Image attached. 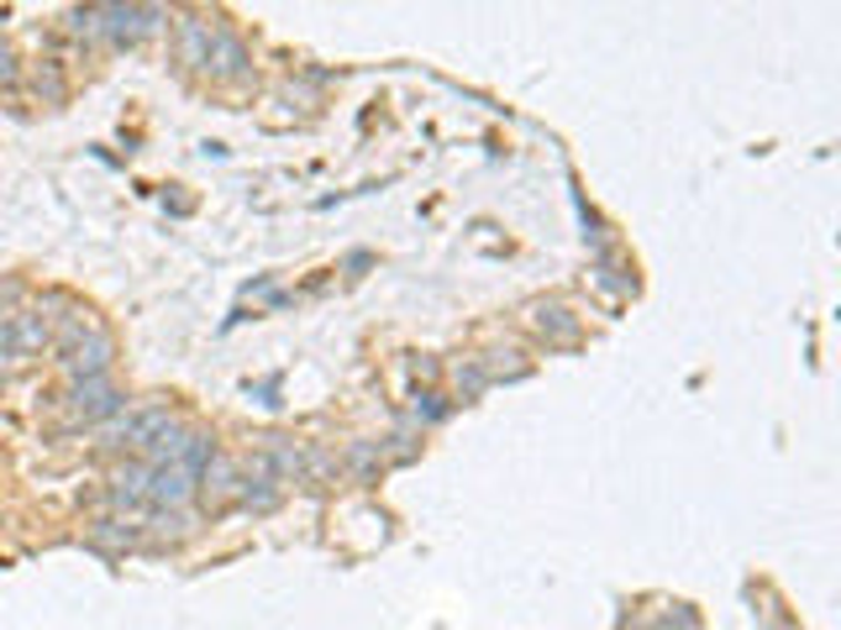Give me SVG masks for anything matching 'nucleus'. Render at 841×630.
I'll use <instances>...</instances> for the list:
<instances>
[{
	"mask_svg": "<svg viewBox=\"0 0 841 630\" xmlns=\"http://www.w3.org/2000/svg\"><path fill=\"white\" fill-rule=\"evenodd\" d=\"M163 420H169V410H163V405H153V410H138V415H126L116 431H111V441H105V447H132V453H142V447H148V441L159 436Z\"/></svg>",
	"mask_w": 841,
	"mask_h": 630,
	"instance_id": "nucleus-7",
	"label": "nucleus"
},
{
	"mask_svg": "<svg viewBox=\"0 0 841 630\" xmlns=\"http://www.w3.org/2000/svg\"><path fill=\"white\" fill-rule=\"evenodd\" d=\"M174 48H180V63L184 69H205V48H211V27L195 17L180 21V38H174Z\"/></svg>",
	"mask_w": 841,
	"mask_h": 630,
	"instance_id": "nucleus-9",
	"label": "nucleus"
},
{
	"mask_svg": "<svg viewBox=\"0 0 841 630\" xmlns=\"http://www.w3.org/2000/svg\"><path fill=\"white\" fill-rule=\"evenodd\" d=\"M662 630H700V614L689 610V604H679L673 614H662Z\"/></svg>",
	"mask_w": 841,
	"mask_h": 630,
	"instance_id": "nucleus-19",
	"label": "nucleus"
},
{
	"mask_svg": "<svg viewBox=\"0 0 841 630\" xmlns=\"http://www.w3.org/2000/svg\"><path fill=\"white\" fill-rule=\"evenodd\" d=\"M195 472H184L180 463H159V468H148V505L153 510H180L184 499L195 494Z\"/></svg>",
	"mask_w": 841,
	"mask_h": 630,
	"instance_id": "nucleus-4",
	"label": "nucleus"
},
{
	"mask_svg": "<svg viewBox=\"0 0 841 630\" xmlns=\"http://www.w3.org/2000/svg\"><path fill=\"white\" fill-rule=\"evenodd\" d=\"M121 389L111 384V378H90V384H74L69 389V415L80 420V426H101V420H116L121 415Z\"/></svg>",
	"mask_w": 841,
	"mask_h": 630,
	"instance_id": "nucleus-2",
	"label": "nucleus"
},
{
	"mask_svg": "<svg viewBox=\"0 0 841 630\" xmlns=\"http://www.w3.org/2000/svg\"><path fill=\"white\" fill-rule=\"evenodd\" d=\"M159 21H163L159 6H105L101 38L116 42V48H132V42H142L148 32H159Z\"/></svg>",
	"mask_w": 841,
	"mask_h": 630,
	"instance_id": "nucleus-1",
	"label": "nucleus"
},
{
	"mask_svg": "<svg viewBox=\"0 0 841 630\" xmlns=\"http://www.w3.org/2000/svg\"><path fill=\"white\" fill-rule=\"evenodd\" d=\"M38 90H48V100H59V95H63V79H59V69H48V74H38Z\"/></svg>",
	"mask_w": 841,
	"mask_h": 630,
	"instance_id": "nucleus-21",
	"label": "nucleus"
},
{
	"mask_svg": "<svg viewBox=\"0 0 841 630\" xmlns=\"http://www.w3.org/2000/svg\"><path fill=\"white\" fill-rule=\"evenodd\" d=\"M242 489V468L232 463V457H211V468L201 472V499H205V510H226L232 499H237Z\"/></svg>",
	"mask_w": 841,
	"mask_h": 630,
	"instance_id": "nucleus-5",
	"label": "nucleus"
},
{
	"mask_svg": "<svg viewBox=\"0 0 841 630\" xmlns=\"http://www.w3.org/2000/svg\"><path fill=\"white\" fill-rule=\"evenodd\" d=\"M479 368H484L489 384H495V378H526V357L521 353H489V357H479Z\"/></svg>",
	"mask_w": 841,
	"mask_h": 630,
	"instance_id": "nucleus-14",
	"label": "nucleus"
},
{
	"mask_svg": "<svg viewBox=\"0 0 841 630\" xmlns=\"http://www.w3.org/2000/svg\"><path fill=\"white\" fill-rule=\"evenodd\" d=\"M484 389H489V378H484L479 357H474V363H463V368H458V394H463V399H474V394H484Z\"/></svg>",
	"mask_w": 841,
	"mask_h": 630,
	"instance_id": "nucleus-18",
	"label": "nucleus"
},
{
	"mask_svg": "<svg viewBox=\"0 0 841 630\" xmlns=\"http://www.w3.org/2000/svg\"><path fill=\"white\" fill-rule=\"evenodd\" d=\"M101 11L105 6H74V11H69V32H80V38H101Z\"/></svg>",
	"mask_w": 841,
	"mask_h": 630,
	"instance_id": "nucleus-16",
	"label": "nucleus"
},
{
	"mask_svg": "<svg viewBox=\"0 0 841 630\" xmlns=\"http://www.w3.org/2000/svg\"><path fill=\"white\" fill-rule=\"evenodd\" d=\"M0 84H17V53L0 42Z\"/></svg>",
	"mask_w": 841,
	"mask_h": 630,
	"instance_id": "nucleus-20",
	"label": "nucleus"
},
{
	"mask_svg": "<svg viewBox=\"0 0 841 630\" xmlns=\"http://www.w3.org/2000/svg\"><path fill=\"white\" fill-rule=\"evenodd\" d=\"M211 457H216V441H211L205 431H190V436H184V453H180V468H184V472H195V478H201V472L211 468Z\"/></svg>",
	"mask_w": 841,
	"mask_h": 630,
	"instance_id": "nucleus-13",
	"label": "nucleus"
},
{
	"mask_svg": "<svg viewBox=\"0 0 841 630\" xmlns=\"http://www.w3.org/2000/svg\"><path fill=\"white\" fill-rule=\"evenodd\" d=\"M11 326H17V353H42V347L53 342V332H48V321H42L38 311L11 315Z\"/></svg>",
	"mask_w": 841,
	"mask_h": 630,
	"instance_id": "nucleus-12",
	"label": "nucleus"
},
{
	"mask_svg": "<svg viewBox=\"0 0 841 630\" xmlns=\"http://www.w3.org/2000/svg\"><path fill=\"white\" fill-rule=\"evenodd\" d=\"M379 457H384L379 441H358V447H347V468L358 472V478H368V472L379 468Z\"/></svg>",
	"mask_w": 841,
	"mask_h": 630,
	"instance_id": "nucleus-15",
	"label": "nucleus"
},
{
	"mask_svg": "<svg viewBox=\"0 0 841 630\" xmlns=\"http://www.w3.org/2000/svg\"><path fill=\"white\" fill-rule=\"evenodd\" d=\"M111 357H116L111 336H105V332H90L80 347H69V353H63V374H69V384H90V378H105V374H111Z\"/></svg>",
	"mask_w": 841,
	"mask_h": 630,
	"instance_id": "nucleus-3",
	"label": "nucleus"
},
{
	"mask_svg": "<svg viewBox=\"0 0 841 630\" xmlns=\"http://www.w3.org/2000/svg\"><path fill=\"white\" fill-rule=\"evenodd\" d=\"M411 415H416V420H426V426H437V420H447V405H442V394L420 389L416 405H411Z\"/></svg>",
	"mask_w": 841,
	"mask_h": 630,
	"instance_id": "nucleus-17",
	"label": "nucleus"
},
{
	"mask_svg": "<svg viewBox=\"0 0 841 630\" xmlns=\"http://www.w3.org/2000/svg\"><path fill=\"white\" fill-rule=\"evenodd\" d=\"M531 332L547 342H579V321L568 305H531Z\"/></svg>",
	"mask_w": 841,
	"mask_h": 630,
	"instance_id": "nucleus-8",
	"label": "nucleus"
},
{
	"mask_svg": "<svg viewBox=\"0 0 841 630\" xmlns=\"http://www.w3.org/2000/svg\"><path fill=\"white\" fill-rule=\"evenodd\" d=\"M90 541L105 551L142 547V526H132V520H95V526H90Z\"/></svg>",
	"mask_w": 841,
	"mask_h": 630,
	"instance_id": "nucleus-10",
	"label": "nucleus"
},
{
	"mask_svg": "<svg viewBox=\"0 0 841 630\" xmlns=\"http://www.w3.org/2000/svg\"><path fill=\"white\" fill-rule=\"evenodd\" d=\"M237 499L247 505V510L268 515L274 505H280V478H268V472H247V478H242V489H237Z\"/></svg>",
	"mask_w": 841,
	"mask_h": 630,
	"instance_id": "nucleus-11",
	"label": "nucleus"
},
{
	"mask_svg": "<svg viewBox=\"0 0 841 630\" xmlns=\"http://www.w3.org/2000/svg\"><path fill=\"white\" fill-rule=\"evenodd\" d=\"M205 69L216 79H242L247 74V48H242L237 32H211V48H205Z\"/></svg>",
	"mask_w": 841,
	"mask_h": 630,
	"instance_id": "nucleus-6",
	"label": "nucleus"
}]
</instances>
